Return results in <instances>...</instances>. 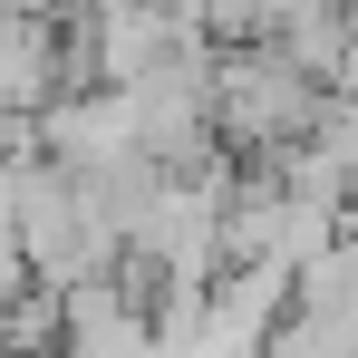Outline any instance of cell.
<instances>
[{"mask_svg": "<svg viewBox=\"0 0 358 358\" xmlns=\"http://www.w3.org/2000/svg\"><path fill=\"white\" fill-rule=\"evenodd\" d=\"M320 107H329V87H310L271 39L262 49H213V136H233L252 165H271L281 145H300Z\"/></svg>", "mask_w": 358, "mask_h": 358, "instance_id": "cell-1", "label": "cell"}, {"mask_svg": "<svg viewBox=\"0 0 358 358\" xmlns=\"http://www.w3.org/2000/svg\"><path fill=\"white\" fill-rule=\"evenodd\" d=\"M68 78H87L78 39H68V29H39V20H20V10H0V117L29 126Z\"/></svg>", "mask_w": 358, "mask_h": 358, "instance_id": "cell-2", "label": "cell"}]
</instances>
